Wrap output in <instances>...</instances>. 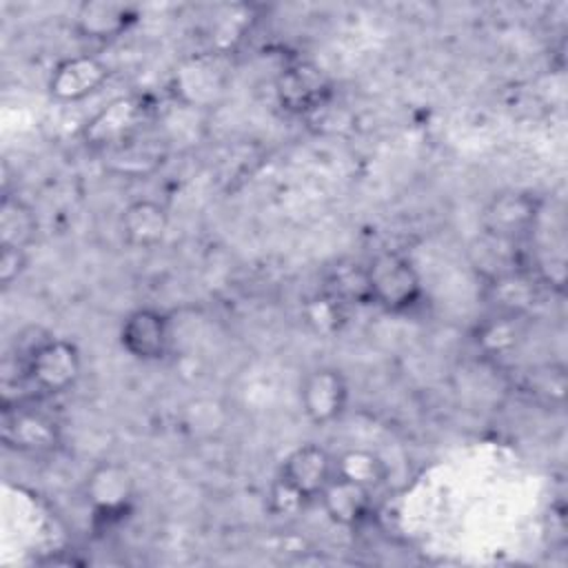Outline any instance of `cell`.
<instances>
[{"mask_svg":"<svg viewBox=\"0 0 568 568\" xmlns=\"http://www.w3.org/2000/svg\"><path fill=\"white\" fill-rule=\"evenodd\" d=\"M371 304L388 313H406L422 300V277L415 264L395 251H384L366 264Z\"/></svg>","mask_w":568,"mask_h":568,"instance_id":"1","label":"cell"},{"mask_svg":"<svg viewBox=\"0 0 568 568\" xmlns=\"http://www.w3.org/2000/svg\"><path fill=\"white\" fill-rule=\"evenodd\" d=\"M146 118V104L138 95H120L95 111L80 129V140L93 151H113L135 138Z\"/></svg>","mask_w":568,"mask_h":568,"instance_id":"2","label":"cell"},{"mask_svg":"<svg viewBox=\"0 0 568 568\" xmlns=\"http://www.w3.org/2000/svg\"><path fill=\"white\" fill-rule=\"evenodd\" d=\"M84 499L95 519L120 521L133 506L135 477L122 462H98L84 479Z\"/></svg>","mask_w":568,"mask_h":568,"instance_id":"3","label":"cell"},{"mask_svg":"<svg viewBox=\"0 0 568 568\" xmlns=\"http://www.w3.org/2000/svg\"><path fill=\"white\" fill-rule=\"evenodd\" d=\"M82 371V357L73 342L49 337L29 359L27 379L47 395H60L75 386Z\"/></svg>","mask_w":568,"mask_h":568,"instance_id":"4","label":"cell"},{"mask_svg":"<svg viewBox=\"0 0 568 568\" xmlns=\"http://www.w3.org/2000/svg\"><path fill=\"white\" fill-rule=\"evenodd\" d=\"M275 95L284 111L295 115H313L328 104L333 89L328 75L317 64L297 60L280 73Z\"/></svg>","mask_w":568,"mask_h":568,"instance_id":"5","label":"cell"},{"mask_svg":"<svg viewBox=\"0 0 568 568\" xmlns=\"http://www.w3.org/2000/svg\"><path fill=\"white\" fill-rule=\"evenodd\" d=\"M539 209V197L528 191L495 193L481 211V229L493 237L519 242L532 233Z\"/></svg>","mask_w":568,"mask_h":568,"instance_id":"6","label":"cell"},{"mask_svg":"<svg viewBox=\"0 0 568 568\" xmlns=\"http://www.w3.org/2000/svg\"><path fill=\"white\" fill-rule=\"evenodd\" d=\"M348 404V384L342 371L317 366L300 384V406L304 417L315 426L337 422Z\"/></svg>","mask_w":568,"mask_h":568,"instance_id":"7","label":"cell"},{"mask_svg":"<svg viewBox=\"0 0 568 568\" xmlns=\"http://www.w3.org/2000/svg\"><path fill=\"white\" fill-rule=\"evenodd\" d=\"M122 348L140 362H158L171 348V320L166 313L142 306L131 311L120 326Z\"/></svg>","mask_w":568,"mask_h":568,"instance_id":"8","label":"cell"},{"mask_svg":"<svg viewBox=\"0 0 568 568\" xmlns=\"http://www.w3.org/2000/svg\"><path fill=\"white\" fill-rule=\"evenodd\" d=\"M335 477V457L320 444H302L293 448L280 470V479L293 488L304 501L320 499L326 484Z\"/></svg>","mask_w":568,"mask_h":568,"instance_id":"9","label":"cell"},{"mask_svg":"<svg viewBox=\"0 0 568 568\" xmlns=\"http://www.w3.org/2000/svg\"><path fill=\"white\" fill-rule=\"evenodd\" d=\"M111 71L106 62H102L95 55L80 53V55H69L55 62L51 69L47 89L49 95L58 102H80L95 91L109 80Z\"/></svg>","mask_w":568,"mask_h":568,"instance_id":"10","label":"cell"},{"mask_svg":"<svg viewBox=\"0 0 568 568\" xmlns=\"http://www.w3.org/2000/svg\"><path fill=\"white\" fill-rule=\"evenodd\" d=\"M2 442L22 453H49L60 442L58 424L33 408L27 406H4L2 408Z\"/></svg>","mask_w":568,"mask_h":568,"instance_id":"11","label":"cell"},{"mask_svg":"<svg viewBox=\"0 0 568 568\" xmlns=\"http://www.w3.org/2000/svg\"><path fill=\"white\" fill-rule=\"evenodd\" d=\"M138 20V9L111 0H87L73 16V29L87 40H115Z\"/></svg>","mask_w":568,"mask_h":568,"instance_id":"12","label":"cell"},{"mask_svg":"<svg viewBox=\"0 0 568 568\" xmlns=\"http://www.w3.org/2000/svg\"><path fill=\"white\" fill-rule=\"evenodd\" d=\"M169 211L155 200H135L120 215V231L129 246L153 248L169 233Z\"/></svg>","mask_w":568,"mask_h":568,"instance_id":"13","label":"cell"},{"mask_svg":"<svg viewBox=\"0 0 568 568\" xmlns=\"http://www.w3.org/2000/svg\"><path fill=\"white\" fill-rule=\"evenodd\" d=\"M326 517L344 528L359 526L373 508V490L362 488L353 481L333 477L320 495Z\"/></svg>","mask_w":568,"mask_h":568,"instance_id":"14","label":"cell"},{"mask_svg":"<svg viewBox=\"0 0 568 568\" xmlns=\"http://www.w3.org/2000/svg\"><path fill=\"white\" fill-rule=\"evenodd\" d=\"M175 95L189 106H206L224 91V73L211 58H193L184 62L173 78Z\"/></svg>","mask_w":568,"mask_h":568,"instance_id":"15","label":"cell"},{"mask_svg":"<svg viewBox=\"0 0 568 568\" xmlns=\"http://www.w3.org/2000/svg\"><path fill=\"white\" fill-rule=\"evenodd\" d=\"M335 477L377 490L388 479V464L375 450L348 448L335 457Z\"/></svg>","mask_w":568,"mask_h":568,"instance_id":"16","label":"cell"},{"mask_svg":"<svg viewBox=\"0 0 568 568\" xmlns=\"http://www.w3.org/2000/svg\"><path fill=\"white\" fill-rule=\"evenodd\" d=\"M488 291L497 313H506V315L521 317V313L537 300V284L521 268L499 275L495 280H488Z\"/></svg>","mask_w":568,"mask_h":568,"instance_id":"17","label":"cell"},{"mask_svg":"<svg viewBox=\"0 0 568 568\" xmlns=\"http://www.w3.org/2000/svg\"><path fill=\"white\" fill-rule=\"evenodd\" d=\"M38 235V217L33 209L13 195L0 202V246L29 248Z\"/></svg>","mask_w":568,"mask_h":568,"instance_id":"18","label":"cell"},{"mask_svg":"<svg viewBox=\"0 0 568 568\" xmlns=\"http://www.w3.org/2000/svg\"><path fill=\"white\" fill-rule=\"evenodd\" d=\"M324 293L333 295L342 304H368L371 302V291H368V275L366 266L362 264H335L326 277V288Z\"/></svg>","mask_w":568,"mask_h":568,"instance_id":"19","label":"cell"},{"mask_svg":"<svg viewBox=\"0 0 568 568\" xmlns=\"http://www.w3.org/2000/svg\"><path fill=\"white\" fill-rule=\"evenodd\" d=\"M135 138L113 151H106L104 155H109L111 160V171L120 173V175H133V178H142L153 173L160 166V153L151 151L149 146H140L133 144Z\"/></svg>","mask_w":568,"mask_h":568,"instance_id":"20","label":"cell"},{"mask_svg":"<svg viewBox=\"0 0 568 568\" xmlns=\"http://www.w3.org/2000/svg\"><path fill=\"white\" fill-rule=\"evenodd\" d=\"M304 317L313 331L335 333L346 320V304L322 291L304 304Z\"/></svg>","mask_w":568,"mask_h":568,"instance_id":"21","label":"cell"},{"mask_svg":"<svg viewBox=\"0 0 568 568\" xmlns=\"http://www.w3.org/2000/svg\"><path fill=\"white\" fill-rule=\"evenodd\" d=\"M517 320L519 315H506V313H497V317H493L477 337V344L488 351L490 355L495 353H504L508 348L515 346L517 339Z\"/></svg>","mask_w":568,"mask_h":568,"instance_id":"22","label":"cell"},{"mask_svg":"<svg viewBox=\"0 0 568 568\" xmlns=\"http://www.w3.org/2000/svg\"><path fill=\"white\" fill-rule=\"evenodd\" d=\"M27 266V251L13 246H0V282L11 286Z\"/></svg>","mask_w":568,"mask_h":568,"instance_id":"23","label":"cell"}]
</instances>
